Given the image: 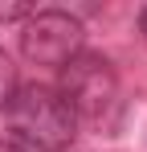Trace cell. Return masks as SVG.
<instances>
[{"instance_id": "cell-7", "label": "cell", "mask_w": 147, "mask_h": 152, "mask_svg": "<svg viewBox=\"0 0 147 152\" xmlns=\"http://www.w3.org/2000/svg\"><path fill=\"white\" fill-rule=\"evenodd\" d=\"M0 152H24V148H17V144H4V140H0Z\"/></svg>"}, {"instance_id": "cell-1", "label": "cell", "mask_w": 147, "mask_h": 152, "mask_svg": "<svg viewBox=\"0 0 147 152\" xmlns=\"http://www.w3.org/2000/svg\"><path fill=\"white\" fill-rule=\"evenodd\" d=\"M8 127L12 136L33 152H66L78 136V115L57 86H17L8 103Z\"/></svg>"}, {"instance_id": "cell-3", "label": "cell", "mask_w": 147, "mask_h": 152, "mask_svg": "<svg viewBox=\"0 0 147 152\" xmlns=\"http://www.w3.org/2000/svg\"><path fill=\"white\" fill-rule=\"evenodd\" d=\"M82 21L74 12H61V8H41L24 21L21 33V53L33 62V66H66L70 58L82 53Z\"/></svg>"}, {"instance_id": "cell-6", "label": "cell", "mask_w": 147, "mask_h": 152, "mask_svg": "<svg viewBox=\"0 0 147 152\" xmlns=\"http://www.w3.org/2000/svg\"><path fill=\"white\" fill-rule=\"evenodd\" d=\"M139 33H143V37H147V4H143V8H139Z\"/></svg>"}, {"instance_id": "cell-4", "label": "cell", "mask_w": 147, "mask_h": 152, "mask_svg": "<svg viewBox=\"0 0 147 152\" xmlns=\"http://www.w3.org/2000/svg\"><path fill=\"white\" fill-rule=\"evenodd\" d=\"M17 95V66H12V58L0 50V111H8V103Z\"/></svg>"}, {"instance_id": "cell-5", "label": "cell", "mask_w": 147, "mask_h": 152, "mask_svg": "<svg viewBox=\"0 0 147 152\" xmlns=\"http://www.w3.org/2000/svg\"><path fill=\"white\" fill-rule=\"evenodd\" d=\"M33 8L29 4H0V21H29Z\"/></svg>"}, {"instance_id": "cell-2", "label": "cell", "mask_w": 147, "mask_h": 152, "mask_svg": "<svg viewBox=\"0 0 147 152\" xmlns=\"http://www.w3.org/2000/svg\"><path fill=\"white\" fill-rule=\"evenodd\" d=\"M57 95L74 107V115L102 119V115L115 107V95H119L115 66H110L102 53H78V58H70V62L61 66Z\"/></svg>"}]
</instances>
